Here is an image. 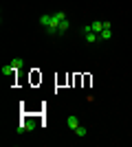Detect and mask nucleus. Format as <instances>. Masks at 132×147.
<instances>
[{
	"label": "nucleus",
	"instance_id": "f257e3e1",
	"mask_svg": "<svg viewBox=\"0 0 132 147\" xmlns=\"http://www.w3.org/2000/svg\"><path fill=\"white\" fill-rule=\"evenodd\" d=\"M40 24L46 29L51 37H62L70 29V20L66 11H55V13H42L40 16Z\"/></svg>",
	"mask_w": 132,
	"mask_h": 147
},
{
	"label": "nucleus",
	"instance_id": "f03ea898",
	"mask_svg": "<svg viewBox=\"0 0 132 147\" xmlns=\"http://www.w3.org/2000/svg\"><path fill=\"white\" fill-rule=\"evenodd\" d=\"M22 64H24V61L20 59V57H13L11 61H9V64H5V66L0 68V73L2 75H7V77H11V75H16L20 70V68H22Z\"/></svg>",
	"mask_w": 132,
	"mask_h": 147
},
{
	"label": "nucleus",
	"instance_id": "7ed1b4c3",
	"mask_svg": "<svg viewBox=\"0 0 132 147\" xmlns=\"http://www.w3.org/2000/svg\"><path fill=\"white\" fill-rule=\"evenodd\" d=\"M82 33H84V42H86V44H97V42H101L99 35L90 29V24H84V26H82Z\"/></svg>",
	"mask_w": 132,
	"mask_h": 147
},
{
	"label": "nucleus",
	"instance_id": "20e7f679",
	"mask_svg": "<svg viewBox=\"0 0 132 147\" xmlns=\"http://www.w3.org/2000/svg\"><path fill=\"white\" fill-rule=\"evenodd\" d=\"M35 119H24V121L18 125V134H24V132H31V129H35Z\"/></svg>",
	"mask_w": 132,
	"mask_h": 147
},
{
	"label": "nucleus",
	"instance_id": "39448f33",
	"mask_svg": "<svg viewBox=\"0 0 132 147\" xmlns=\"http://www.w3.org/2000/svg\"><path fill=\"white\" fill-rule=\"evenodd\" d=\"M79 125H82V123H79V119H77L75 114H68V117H66V127H68L70 132H75Z\"/></svg>",
	"mask_w": 132,
	"mask_h": 147
},
{
	"label": "nucleus",
	"instance_id": "423d86ee",
	"mask_svg": "<svg viewBox=\"0 0 132 147\" xmlns=\"http://www.w3.org/2000/svg\"><path fill=\"white\" fill-rule=\"evenodd\" d=\"M110 37H112V24H108L106 29L99 33V40H101V42H106V40H110Z\"/></svg>",
	"mask_w": 132,
	"mask_h": 147
},
{
	"label": "nucleus",
	"instance_id": "0eeeda50",
	"mask_svg": "<svg viewBox=\"0 0 132 147\" xmlns=\"http://www.w3.org/2000/svg\"><path fill=\"white\" fill-rule=\"evenodd\" d=\"M73 134H75L77 138H86V134H88V129L84 127V125H79V127H77L75 132H73Z\"/></svg>",
	"mask_w": 132,
	"mask_h": 147
}]
</instances>
